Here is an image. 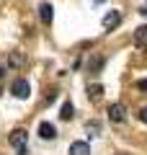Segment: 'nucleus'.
Listing matches in <instances>:
<instances>
[{
    "mask_svg": "<svg viewBox=\"0 0 147 155\" xmlns=\"http://www.w3.org/2000/svg\"><path fill=\"white\" fill-rule=\"evenodd\" d=\"M8 140H11V145L16 147L18 155H26L28 153V150H26V142H28V132H26V129H13Z\"/></svg>",
    "mask_w": 147,
    "mask_h": 155,
    "instance_id": "nucleus-1",
    "label": "nucleus"
},
{
    "mask_svg": "<svg viewBox=\"0 0 147 155\" xmlns=\"http://www.w3.org/2000/svg\"><path fill=\"white\" fill-rule=\"evenodd\" d=\"M11 93L16 96V98H28L31 96V85H28V80H23V78H18V80H13V85H11Z\"/></svg>",
    "mask_w": 147,
    "mask_h": 155,
    "instance_id": "nucleus-2",
    "label": "nucleus"
},
{
    "mask_svg": "<svg viewBox=\"0 0 147 155\" xmlns=\"http://www.w3.org/2000/svg\"><path fill=\"white\" fill-rule=\"evenodd\" d=\"M26 62H28V57H26V52H21V49H13L11 54H8V65H11L13 70H23Z\"/></svg>",
    "mask_w": 147,
    "mask_h": 155,
    "instance_id": "nucleus-3",
    "label": "nucleus"
},
{
    "mask_svg": "<svg viewBox=\"0 0 147 155\" xmlns=\"http://www.w3.org/2000/svg\"><path fill=\"white\" fill-rule=\"evenodd\" d=\"M109 119H111L114 124H121V122L126 119V106H124V104H111V106H109Z\"/></svg>",
    "mask_w": 147,
    "mask_h": 155,
    "instance_id": "nucleus-4",
    "label": "nucleus"
},
{
    "mask_svg": "<svg viewBox=\"0 0 147 155\" xmlns=\"http://www.w3.org/2000/svg\"><path fill=\"white\" fill-rule=\"evenodd\" d=\"M101 23H103L106 31H114V28L121 23V11H109V13L103 16V21H101Z\"/></svg>",
    "mask_w": 147,
    "mask_h": 155,
    "instance_id": "nucleus-5",
    "label": "nucleus"
},
{
    "mask_svg": "<svg viewBox=\"0 0 147 155\" xmlns=\"http://www.w3.org/2000/svg\"><path fill=\"white\" fill-rule=\"evenodd\" d=\"M39 137H41V140H54L57 137L54 124H52V122H41V124H39Z\"/></svg>",
    "mask_w": 147,
    "mask_h": 155,
    "instance_id": "nucleus-6",
    "label": "nucleus"
},
{
    "mask_svg": "<svg viewBox=\"0 0 147 155\" xmlns=\"http://www.w3.org/2000/svg\"><path fill=\"white\" fill-rule=\"evenodd\" d=\"M134 44L142 47V49H147V23H145V26H137V31H134Z\"/></svg>",
    "mask_w": 147,
    "mask_h": 155,
    "instance_id": "nucleus-7",
    "label": "nucleus"
},
{
    "mask_svg": "<svg viewBox=\"0 0 147 155\" xmlns=\"http://www.w3.org/2000/svg\"><path fill=\"white\" fill-rule=\"evenodd\" d=\"M70 155H90V145L83 142V140H77V142L70 145Z\"/></svg>",
    "mask_w": 147,
    "mask_h": 155,
    "instance_id": "nucleus-8",
    "label": "nucleus"
},
{
    "mask_svg": "<svg viewBox=\"0 0 147 155\" xmlns=\"http://www.w3.org/2000/svg\"><path fill=\"white\" fill-rule=\"evenodd\" d=\"M88 98H90V101H101V98H103V85H88Z\"/></svg>",
    "mask_w": 147,
    "mask_h": 155,
    "instance_id": "nucleus-9",
    "label": "nucleus"
},
{
    "mask_svg": "<svg viewBox=\"0 0 147 155\" xmlns=\"http://www.w3.org/2000/svg\"><path fill=\"white\" fill-rule=\"evenodd\" d=\"M39 16H41V21L47 23H52V5H49V3H41V5H39Z\"/></svg>",
    "mask_w": 147,
    "mask_h": 155,
    "instance_id": "nucleus-10",
    "label": "nucleus"
},
{
    "mask_svg": "<svg viewBox=\"0 0 147 155\" xmlns=\"http://www.w3.org/2000/svg\"><path fill=\"white\" fill-rule=\"evenodd\" d=\"M60 116L65 119V122H70V119H72V104H70V101H65V104H62V109H60Z\"/></svg>",
    "mask_w": 147,
    "mask_h": 155,
    "instance_id": "nucleus-11",
    "label": "nucleus"
},
{
    "mask_svg": "<svg viewBox=\"0 0 147 155\" xmlns=\"http://www.w3.org/2000/svg\"><path fill=\"white\" fill-rule=\"evenodd\" d=\"M85 129H88V137L93 140L98 132H101V124H98V122H88V124H85Z\"/></svg>",
    "mask_w": 147,
    "mask_h": 155,
    "instance_id": "nucleus-12",
    "label": "nucleus"
},
{
    "mask_svg": "<svg viewBox=\"0 0 147 155\" xmlns=\"http://www.w3.org/2000/svg\"><path fill=\"white\" fill-rule=\"evenodd\" d=\"M137 91H145V93H147V78H142V80H137Z\"/></svg>",
    "mask_w": 147,
    "mask_h": 155,
    "instance_id": "nucleus-13",
    "label": "nucleus"
},
{
    "mask_svg": "<svg viewBox=\"0 0 147 155\" xmlns=\"http://www.w3.org/2000/svg\"><path fill=\"white\" fill-rule=\"evenodd\" d=\"M139 122H145V124H147V106L139 111Z\"/></svg>",
    "mask_w": 147,
    "mask_h": 155,
    "instance_id": "nucleus-14",
    "label": "nucleus"
},
{
    "mask_svg": "<svg viewBox=\"0 0 147 155\" xmlns=\"http://www.w3.org/2000/svg\"><path fill=\"white\" fill-rule=\"evenodd\" d=\"M139 13H142V16H147V5H145V8H142V11H139Z\"/></svg>",
    "mask_w": 147,
    "mask_h": 155,
    "instance_id": "nucleus-15",
    "label": "nucleus"
},
{
    "mask_svg": "<svg viewBox=\"0 0 147 155\" xmlns=\"http://www.w3.org/2000/svg\"><path fill=\"white\" fill-rule=\"evenodd\" d=\"M90 3H103V0H90Z\"/></svg>",
    "mask_w": 147,
    "mask_h": 155,
    "instance_id": "nucleus-16",
    "label": "nucleus"
},
{
    "mask_svg": "<svg viewBox=\"0 0 147 155\" xmlns=\"http://www.w3.org/2000/svg\"><path fill=\"white\" fill-rule=\"evenodd\" d=\"M3 72H5V70H3V67H0V78H3Z\"/></svg>",
    "mask_w": 147,
    "mask_h": 155,
    "instance_id": "nucleus-17",
    "label": "nucleus"
}]
</instances>
